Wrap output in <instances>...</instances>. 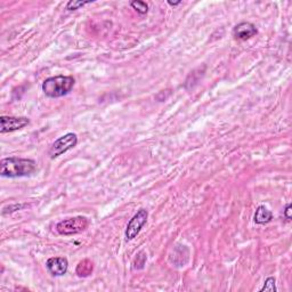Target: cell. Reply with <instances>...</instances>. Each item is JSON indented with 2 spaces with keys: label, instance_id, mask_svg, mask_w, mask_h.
Masks as SVG:
<instances>
[{
  "label": "cell",
  "instance_id": "1",
  "mask_svg": "<svg viewBox=\"0 0 292 292\" xmlns=\"http://www.w3.org/2000/svg\"><path fill=\"white\" fill-rule=\"evenodd\" d=\"M37 170V162L32 159L5 158L0 161V175L3 177L17 178L31 176Z\"/></svg>",
  "mask_w": 292,
  "mask_h": 292
},
{
  "label": "cell",
  "instance_id": "2",
  "mask_svg": "<svg viewBox=\"0 0 292 292\" xmlns=\"http://www.w3.org/2000/svg\"><path fill=\"white\" fill-rule=\"evenodd\" d=\"M76 80L71 76H55L42 83V92L47 97L59 98L67 95L75 87Z\"/></svg>",
  "mask_w": 292,
  "mask_h": 292
},
{
  "label": "cell",
  "instance_id": "3",
  "mask_svg": "<svg viewBox=\"0 0 292 292\" xmlns=\"http://www.w3.org/2000/svg\"><path fill=\"white\" fill-rule=\"evenodd\" d=\"M89 225L88 219L83 216L73 217L68 219H64V221L59 222L56 225V231L58 234L61 235H75L79 234L81 232L87 230Z\"/></svg>",
  "mask_w": 292,
  "mask_h": 292
},
{
  "label": "cell",
  "instance_id": "4",
  "mask_svg": "<svg viewBox=\"0 0 292 292\" xmlns=\"http://www.w3.org/2000/svg\"><path fill=\"white\" fill-rule=\"evenodd\" d=\"M78 144V136L73 132H67L66 135L59 137L50 146L49 150V157L50 159H56L62 154L70 151L71 149L75 148Z\"/></svg>",
  "mask_w": 292,
  "mask_h": 292
},
{
  "label": "cell",
  "instance_id": "5",
  "mask_svg": "<svg viewBox=\"0 0 292 292\" xmlns=\"http://www.w3.org/2000/svg\"><path fill=\"white\" fill-rule=\"evenodd\" d=\"M149 218V212L146 209H139L137 213L134 214L129 223H128L127 229H126V239L127 241H131L134 240L137 235L139 234V232L143 229V226L146 224Z\"/></svg>",
  "mask_w": 292,
  "mask_h": 292
},
{
  "label": "cell",
  "instance_id": "6",
  "mask_svg": "<svg viewBox=\"0 0 292 292\" xmlns=\"http://www.w3.org/2000/svg\"><path fill=\"white\" fill-rule=\"evenodd\" d=\"M0 122H2L0 132L2 134H7V132H13L27 127L30 123V120L25 117H7V115H3L0 118Z\"/></svg>",
  "mask_w": 292,
  "mask_h": 292
},
{
  "label": "cell",
  "instance_id": "7",
  "mask_svg": "<svg viewBox=\"0 0 292 292\" xmlns=\"http://www.w3.org/2000/svg\"><path fill=\"white\" fill-rule=\"evenodd\" d=\"M46 267L51 275L63 276L67 272L68 261L64 257H53L47 260Z\"/></svg>",
  "mask_w": 292,
  "mask_h": 292
},
{
  "label": "cell",
  "instance_id": "8",
  "mask_svg": "<svg viewBox=\"0 0 292 292\" xmlns=\"http://www.w3.org/2000/svg\"><path fill=\"white\" fill-rule=\"evenodd\" d=\"M257 28L250 22H241L233 29V37L235 39L246 41L257 34Z\"/></svg>",
  "mask_w": 292,
  "mask_h": 292
},
{
  "label": "cell",
  "instance_id": "9",
  "mask_svg": "<svg viewBox=\"0 0 292 292\" xmlns=\"http://www.w3.org/2000/svg\"><path fill=\"white\" fill-rule=\"evenodd\" d=\"M272 219H273L272 211H269L265 205H259L256 210L255 216H253V221H255L256 224L258 225L267 224V223L272 222Z\"/></svg>",
  "mask_w": 292,
  "mask_h": 292
},
{
  "label": "cell",
  "instance_id": "10",
  "mask_svg": "<svg viewBox=\"0 0 292 292\" xmlns=\"http://www.w3.org/2000/svg\"><path fill=\"white\" fill-rule=\"evenodd\" d=\"M93 269H94L93 261H90L89 259H84L83 261H80L78 266H77L76 272L80 277H87L93 273Z\"/></svg>",
  "mask_w": 292,
  "mask_h": 292
},
{
  "label": "cell",
  "instance_id": "11",
  "mask_svg": "<svg viewBox=\"0 0 292 292\" xmlns=\"http://www.w3.org/2000/svg\"><path fill=\"white\" fill-rule=\"evenodd\" d=\"M130 6L134 8V10L139 13L140 15L148 14L149 12V5L145 2H140V0H135V2H130Z\"/></svg>",
  "mask_w": 292,
  "mask_h": 292
},
{
  "label": "cell",
  "instance_id": "12",
  "mask_svg": "<svg viewBox=\"0 0 292 292\" xmlns=\"http://www.w3.org/2000/svg\"><path fill=\"white\" fill-rule=\"evenodd\" d=\"M92 2H83V0H71V2H68L66 4V10L68 12H72V11H77L79 10L80 7H84L85 5H88Z\"/></svg>",
  "mask_w": 292,
  "mask_h": 292
},
{
  "label": "cell",
  "instance_id": "13",
  "mask_svg": "<svg viewBox=\"0 0 292 292\" xmlns=\"http://www.w3.org/2000/svg\"><path fill=\"white\" fill-rule=\"evenodd\" d=\"M276 289V285H275V278L273 276H269L266 278V281L264 283V286L261 287L260 291H270V292H275Z\"/></svg>",
  "mask_w": 292,
  "mask_h": 292
},
{
  "label": "cell",
  "instance_id": "14",
  "mask_svg": "<svg viewBox=\"0 0 292 292\" xmlns=\"http://www.w3.org/2000/svg\"><path fill=\"white\" fill-rule=\"evenodd\" d=\"M146 263V255L145 252H139L138 256H137V258L135 259V263H134V268L135 269H141L144 267V265Z\"/></svg>",
  "mask_w": 292,
  "mask_h": 292
},
{
  "label": "cell",
  "instance_id": "15",
  "mask_svg": "<svg viewBox=\"0 0 292 292\" xmlns=\"http://www.w3.org/2000/svg\"><path fill=\"white\" fill-rule=\"evenodd\" d=\"M291 204L289 203V204H286V207H285V209H284V211H283V214H284V217H285V219L287 222H290L291 221V218H292V216H291Z\"/></svg>",
  "mask_w": 292,
  "mask_h": 292
},
{
  "label": "cell",
  "instance_id": "16",
  "mask_svg": "<svg viewBox=\"0 0 292 292\" xmlns=\"http://www.w3.org/2000/svg\"><path fill=\"white\" fill-rule=\"evenodd\" d=\"M168 4L170 6H178V5H180V4H182V2H177V3H173V2H168Z\"/></svg>",
  "mask_w": 292,
  "mask_h": 292
}]
</instances>
